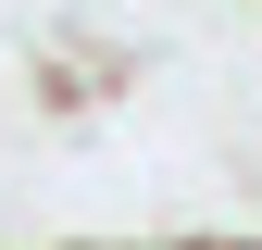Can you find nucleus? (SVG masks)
Instances as JSON below:
<instances>
[]
</instances>
